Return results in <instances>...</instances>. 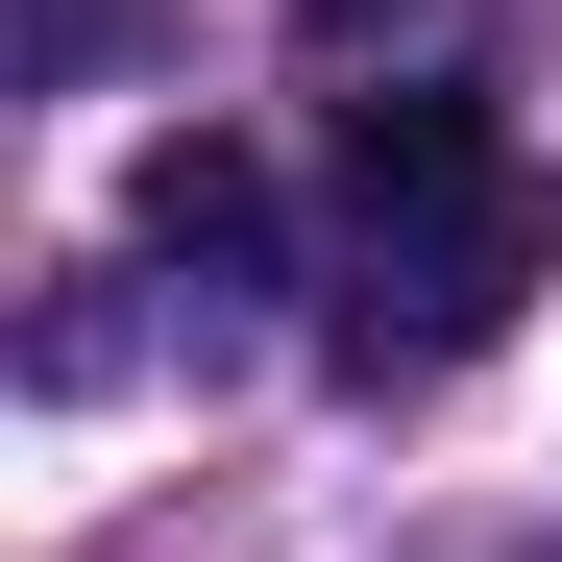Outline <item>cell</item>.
I'll return each mask as SVG.
<instances>
[{"label": "cell", "instance_id": "6da1fadb", "mask_svg": "<svg viewBox=\"0 0 562 562\" xmlns=\"http://www.w3.org/2000/svg\"><path fill=\"white\" fill-rule=\"evenodd\" d=\"M538 269H562V196H538V171H464V196H392V221H367V269H342V392H392V367H464V342H490L514 294H538Z\"/></svg>", "mask_w": 562, "mask_h": 562}, {"label": "cell", "instance_id": "7a4b0ae2", "mask_svg": "<svg viewBox=\"0 0 562 562\" xmlns=\"http://www.w3.org/2000/svg\"><path fill=\"white\" fill-rule=\"evenodd\" d=\"M123 221H147V269H196V294H245V269H269V171H245L221 123H171Z\"/></svg>", "mask_w": 562, "mask_h": 562}, {"label": "cell", "instance_id": "277c9868", "mask_svg": "<svg viewBox=\"0 0 562 562\" xmlns=\"http://www.w3.org/2000/svg\"><path fill=\"white\" fill-rule=\"evenodd\" d=\"M123 49V0H25V74H99Z\"/></svg>", "mask_w": 562, "mask_h": 562}, {"label": "cell", "instance_id": "3957f363", "mask_svg": "<svg viewBox=\"0 0 562 562\" xmlns=\"http://www.w3.org/2000/svg\"><path fill=\"white\" fill-rule=\"evenodd\" d=\"M464 171H514L490 99H440V74H392V99H342V196L392 221V196H464Z\"/></svg>", "mask_w": 562, "mask_h": 562}, {"label": "cell", "instance_id": "5b68a950", "mask_svg": "<svg viewBox=\"0 0 562 562\" xmlns=\"http://www.w3.org/2000/svg\"><path fill=\"white\" fill-rule=\"evenodd\" d=\"M318 25H367V0H318Z\"/></svg>", "mask_w": 562, "mask_h": 562}]
</instances>
